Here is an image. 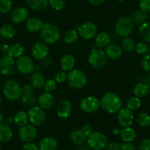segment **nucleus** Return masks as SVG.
<instances>
[{"mask_svg":"<svg viewBox=\"0 0 150 150\" xmlns=\"http://www.w3.org/2000/svg\"><path fill=\"white\" fill-rule=\"evenodd\" d=\"M133 25L134 22L132 17L129 16H123L116 21L115 31L116 34L120 37H128V35L132 32Z\"/></svg>","mask_w":150,"mask_h":150,"instance_id":"nucleus-6","label":"nucleus"},{"mask_svg":"<svg viewBox=\"0 0 150 150\" xmlns=\"http://www.w3.org/2000/svg\"><path fill=\"white\" fill-rule=\"evenodd\" d=\"M54 80L56 81V83H60V84L65 83L66 81H67V74H66L64 71H58L55 74Z\"/></svg>","mask_w":150,"mask_h":150,"instance_id":"nucleus-44","label":"nucleus"},{"mask_svg":"<svg viewBox=\"0 0 150 150\" xmlns=\"http://www.w3.org/2000/svg\"><path fill=\"white\" fill-rule=\"evenodd\" d=\"M24 50H25L22 44L19 43H16L9 47L8 50V55L14 59L18 58L23 55Z\"/></svg>","mask_w":150,"mask_h":150,"instance_id":"nucleus-25","label":"nucleus"},{"mask_svg":"<svg viewBox=\"0 0 150 150\" xmlns=\"http://www.w3.org/2000/svg\"><path fill=\"white\" fill-rule=\"evenodd\" d=\"M121 129L118 127H115L112 129V133L114 135H120Z\"/></svg>","mask_w":150,"mask_h":150,"instance_id":"nucleus-54","label":"nucleus"},{"mask_svg":"<svg viewBox=\"0 0 150 150\" xmlns=\"http://www.w3.org/2000/svg\"><path fill=\"white\" fill-rule=\"evenodd\" d=\"M141 66L144 70L150 71V54H146L141 59Z\"/></svg>","mask_w":150,"mask_h":150,"instance_id":"nucleus-45","label":"nucleus"},{"mask_svg":"<svg viewBox=\"0 0 150 150\" xmlns=\"http://www.w3.org/2000/svg\"><path fill=\"white\" fill-rule=\"evenodd\" d=\"M16 34L15 27L11 24H4L0 28V35L4 38H11Z\"/></svg>","mask_w":150,"mask_h":150,"instance_id":"nucleus-32","label":"nucleus"},{"mask_svg":"<svg viewBox=\"0 0 150 150\" xmlns=\"http://www.w3.org/2000/svg\"><path fill=\"white\" fill-rule=\"evenodd\" d=\"M72 111L71 103L67 99H62L57 105V115L59 118L66 119L70 116Z\"/></svg>","mask_w":150,"mask_h":150,"instance_id":"nucleus-16","label":"nucleus"},{"mask_svg":"<svg viewBox=\"0 0 150 150\" xmlns=\"http://www.w3.org/2000/svg\"><path fill=\"white\" fill-rule=\"evenodd\" d=\"M38 102L39 106L44 110L50 109L53 106L54 102V96L50 92H44L40 95L38 99Z\"/></svg>","mask_w":150,"mask_h":150,"instance_id":"nucleus-18","label":"nucleus"},{"mask_svg":"<svg viewBox=\"0 0 150 150\" xmlns=\"http://www.w3.org/2000/svg\"><path fill=\"white\" fill-rule=\"evenodd\" d=\"M134 120L133 112L129 108H122L118 114V122L122 127H130Z\"/></svg>","mask_w":150,"mask_h":150,"instance_id":"nucleus-15","label":"nucleus"},{"mask_svg":"<svg viewBox=\"0 0 150 150\" xmlns=\"http://www.w3.org/2000/svg\"><path fill=\"white\" fill-rule=\"evenodd\" d=\"M118 2H124V1H125V0H117Z\"/></svg>","mask_w":150,"mask_h":150,"instance_id":"nucleus-58","label":"nucleus"},{"mask_svg":"<svg viewBox=\"0 0 150 150\" xmlns=\"http://www.w3.org/2000/svg\"><path fill=\"white\" fill-rule=\"evenodd\" d=\"M27 5L34 11H42L49 5L48 0H26Z\"/></svg>","mask_w":150,"mask_h":150,"instance_id":"nucleus-26","label":"nucleus"},{"mask_svg":"<svg viewBox=\"0 0 150 150\" xmlns=\"http://www.w3.org/2000/svg\"><path fill=\"white\" fill-rule=\"evenodd\" d=\"M2 91L5 97L11 101L18 100L22 96V88L14 80H7L3 85Z\"/></svg>","mask_w":150,"mask_h":150,"instance_id":"nucleus-4","label":"nucleus"},{"mask_svg":"<svg viewBox=\"0 0 150 150\" xmlns=\"http://www.w3.org/2000/svg\"><path fill=\"white\" fill-rule=\"evenodd\" d=\"M149 93H150V88H149Z\"/></svg>","mask_w":150,"mask_h":150,"instance_id":"nucleus-60","label":"nucleus"},{"mask_svg":"<svg viewBox=\"0 0 150 150\" xmlns=\"http://www.w3.org/2000/svg\"><path fill=\"white\" fill-rule=\"evenodd\" d=\"M105 54L107 57L112 60H117L120 58L123 53L122 47L115 44H110L105 47Z\"/></svg>","mask_w":150,"mask_h":150,"instance_id":"nucleus-19","label":"nucleus"},{"mask_svg":"<svg viewBox=\"0 0 150 150\" xmlns=\"http://www.w3.org/2000/svg\"><path fill=\"white\" fill-rule=\"evenodd\" d=\"M140 10L149 13H150V0H141L140 2Z\"/></svg>","mask_w":150,"mask_h":150,"instance_id":"nucleus-46","label":"nucleus"},{"mask_svg":"<svg viewBox=\"0 0 150 150\" xmlns=\"http://www.w3.org/2000/svg\"><path fill=\"white\" fill-rule=\"evenodd\" d=\"M75 63V58L70 54H66L62 56L60 61V67L64 71H70L74 69Z\"/></svg>","mask_w":150,"mask_h":150,"instance_id":"nucleus-20","label":"nucleus"},{"mask_svg":"<svg viewBox=\"0 0 150 150\" xmlns=\"http://www.w3.org/2000/svg\"><path fill=\"white\" fill-rule=\"evenodd\" d=\"M56 88H57V83L55 80H52V79L47 80L44 86V91L46 92H50V93L55 90Z\"/></svg>","mask_w":150,"mask_h":150,"instance_id":"nucleus-42","label":"nucleus"},{"mask_svg":"<svg viewBox=\"0 0 150 150\" xmlns=\"http://www.w3.org/2000/svg\"><path fill=\"white\" fill-rule=\"evenodd\" d=\"M87 137L83 133L81 129H75L70 134V140L75 145H81L86 140Z\"/></svg>","mask_w":150,"mask_h":150,"instance_id":"nucleus-29","label":"nucleus"},{"mask_svg":"<svg viewBox=\"0 0 150 150\" xmlns=\"http://www.w3.org/2000/svg\"><path fill=\"white\" fill-rule=\"evenodd\" d=\"M29 122L34 126H41L46 122L47 116L44 109L40 106L31 107L27 111Z\"/></svg>","mask_w":150,"mask_h":150,"instance_id":"nucleus-8","label":"nucleus"},{"mask_svg":"<svg viewBox=\"0 0 150 150\" xmlns=\"http://www.w3.org/2000/svg\"><path fill=\"white\" fill-rule=\"evenodd\" d=\"M100 106L105 112L113 114L119 112L122 109V99L116 93L107 92L100 99Z\"/></svg>","mask_w":150,"mask_h":150,"instance_id":"nucleus-1","label":"nucleus"},{"mask_svg":"<svg viewBox=\"0 0 150 150\" xmlns=\"http://www.w3.org/2000/svg\"><path fill=\"white\" fill-rule=\"evenodd\" d=\"M88 146L93 150H103L109 144L108 138L104 133L100 132H92L87 137Z\"/></svg>","mask_w":150,"mask_h":150,"instance_id":"nucleus-5","label":"nucleus"},{"mask_svg":"<svg viewBox=\"0 0 150 150\" xmlns=\"http://www.w3.org/2000/svg\"><path fill=\"white\" fill-rule=\"evenodd\" d=\"M33 57L38 60H44L49 54V48L44 42H36L31 48Z\"/></svg>","mask_w":150,"mask_h":150,"instance_id":"nucleus-14","label":"nucleus"},{"mask_svg":"<svg viewBox=\"0 0 150 150\" xmlns=\"http://www.w3.org/2000/svg\"><path fill=\"white\" fill-rule=\"evenodd\" d=\"M16 62L10 56H5L0 60V73L4 76H11L16 71Z\"/></svg>","mask_w":150,"mask_h":150,"instance_id":"nucleus-11","label":"nucleus"},{"mask_svg":"<svg viewBox=\"0 0 150 150\" xmlns=\"http://www.w3.org/2000/svg\"><path fill=\"white\" fill-rule=\"evenodd\" d=\"M29 119H28V115H27V112H26L24 110H19L16 113V115L14 116L13 118V122L16 126L21 127L24 126L25 125H27V122H28Z\"/></svg>","mask_w":150,"mask_h":150,"instance_id":"nucleus-30","label":"nucleus"},{"mask_svg":"<svg viewBox=\"0 0 150 150\" xmlns=\"http://www.w3.org/2000/svg\"><path fill=\"white\" fill-rule=\"evenodd\" d=\"M16 69L23 74H30L35 69L33 60L27 56L22 55L16 60Z\"/></svg>","mask_w":150,"mask_h":150,"instance_id":"nucleus-12","label":"nucleus"},{"mask_svg":"<svg viewBox=\"0 0 150 150\" xmlns=\"http://www.w3.org/2000/svg\"><path fill=\"white\" fill-rule=\"evenodd\" d=\"M28 15V11L25 8L18 7L12 11L11 14V19L15 24H21L27 19Z\"/></svg>","mask_w":150,"mask_h":150,"instance_id":"nucleus-17","label":"nucleus"},{"mask_svg":"<svg viewBox=\"0 0 150 150\" xmlns=\"http://www.w3.org/2000/svg\"><path fill=\"white\" fill-rule=\"evenodd\" d=\"M139 34L146 42L150 43V22H144L139 27Z\"/></svg>","mask_w":150,"mask_h":150,"instance_id":"nucleus-34","label":"nucleus"},{"mask_svg":"<svg viewBox=\"0 0 150 150\" xmlns=\"http://www.w3.org/2000/svg\"><path fill=\"white\" fill-rule=\"evenodd\" d=\"M67 82L69 86L75 90L83 88L87 83L86 74L80 69H74L67 74Z\"/></svg>","mask_w":150,"mask_h":150,"instance_id":"nucleus-3","label":"nucleus"},{"mask_svg":"<svg viewBox=\"0 0 150 150\" xmlns=\"http://www.w3.org/2000/svg\"><path fill=\"white\" fill-rule=\"evenodd\" d=\"M89 3L93 6H98V5H101L103 3L106 2V0H88Z\"/></svg>","mask_w":150,"mask_h":150,"instance_id":"nucleus-53","label":"nucleus"},{"mask_svg":"<svg viewBox=\"0 0 150 150\" xmlns=\"http://www.w3.org/2000/svg\"><path fill=\"white\" fill-rule=\"evenodd\" d=\"M136 131L131 127H124L121 129L120 136L125 142H132L136 138Z\"/></svg>","mask_w":150,"mask_h":150,"instance_id":"nucleus-27","label":"nucleus"},{"mask_svg":"<svg viewBox=\"0 0 150 150\" xmlns=\"http://www.w3.org/2000/svg\"><path fill=\"white\" fill-rule=\"evenodd\" d=\"M37 129L34 125L27 124L21 127L18 130V137L23 142L29 143L34 141L37 137Z\"/></svg>","mask_w":150,"mask_h":150,"instance_id":"nucleus-13","label":"nucleus"},{"mask_svg":"<svg viewBox=\"0 0 150 150\" xmlns=\"http://www.w3.org/2000/svg\"><path fill=\"white\" fill-rule=\"evenodd\" d=\"M30 83H31L32 86L34 87V88L41 89L44 88L46 80L44 75L36 72V73L32 74L31 77H30Z\"/></svg>","mask_w":150,"mask_h":150,"instance_id":"nucleus-28","label":"nucleus"},{"mask_svg":"<svg viewBox=\"0 0 150 150\" xmlns=\"http://www.w3.org/2000/svg\"><path fill=\"white\" fill-rule=\"evenodd\" d=\"M13 130L11 126L8 123L2 122L0 124V141L1 142H8L13 138Z\"/></svg>","mask_w":150,"mask_h":150,"instance_id":"nucleus-22","label":"nucleus"},{"mask_svg":"<svg viewBox=\"0 0 150 150\" xmlns=\"http://www.w3.org/2000/svg\"><path fill=\"white\" fill-rule=\"evenodd\" d=\"M81 131L86 137H88L91 134V132H93V129H92V127L91 125L86 124V125H84L82 127Z\"/></svg>","mask_w":150,"mask_h":150,"instance_id":"nucleus-49","label":"nucleus"},{"mask_svg":"<svg viewBox=\"0 0 150 150\" xmlns=\"http://www.w3.org/2000/svg\"><path fill=\"white\" fill-rule=\"evenodd\" d=\"M21 101L24 106L33 107L37 102V99L34 95H23L21 97Z\"/></svg>","mask_w":150,"mask_h":150,"instance_id":"nucleus-39","label":"nucleus"},{"mask_svg":"<svg viewBox=\"0 0 150 150\" xmlns=\"http://www.w3.org/2000/svg\"><path fill=\"white\" fill-rule=\"evenodd\" d=\"M78 32L74 29H70L65 33L63 35V40L65 43L68 44H72L77 41L78 38Z\"/></svg>","mask_w":150,"mask_h":150,"instance_id":"nucleus-33","label":"nucleus"},{"mask_svg":"<svg viewBox=\"0 0 150 150\" xmlns=\"http://www.w3.org/2000/svg\"><path fill=\"white\" fill-rule=\"evenodd\" d=\"M135 42L132 38L129 37L124 38L123 40L121 42V47L122 50L126 52H131L135 50Z\"/></svg>","mask_w":150,"mask_h":150,"instance_id":"nucleus-36","label":"nucleus"},{"mask_svg":"<svg viewBox=\"0 0 150 150\" xmlns=\"http://www.w3.org/2000/svg\"><path fill=\"white\" fill-rule=\"evenodd\" d=\"M40 35L45 44H53L60 40L61 34L57 26L51 23H46L40 30Z\"/></svg>","mask_w":150,"mask_h":150,"instance_id":"nucleus-2","label":"nucleus"},{"mask_svg":"<svg viewBox=\"0 0 150 150\" xmlns=\"http://www.w3.org/2000/svg\"><path fill=\"white\" fill-rule=\"evenodd\" d=\"M110 42V37L106 32H101L96 35L95 38V44L97 48L103 49L109 45Z\"/></svg>","mask_w":150,"mask_h":150,"instance_id":"nucleus-24","label":"nucleus"},{"mask_svg":"<svg viewBox=\"0 0 150 150\" xmlns=\"http://www.w3.org/2000/svg\"><path fill=\"white\" fill-rule=\"evenodd\" d=\"M44 23L40 18H30L26 22V29L30 33H37L42 28Z\"/></svg>","mask_w":150,"mask_h":150,"instance_id":"nucleus-23","label":"nucleus"},{"mask_svg":"<svg viewBox=\"0 0 150 150\" xmlns=\"http://www.w3.org/2000/svg\"><path fill=\"white\" fill-rule=\"evenodd\" d=\"M78 34L85 40H91L98 34L97 27L92 22H86L77 27Z\"/></svg>","mask_w":150,"mask_h":150,"instance_id":"nucleus-10","label":"nucleus"},{"mask_svg":"<svg viewBox=\"0 0 150 150\" xmlns=\"http://www.w3.org/2000/svg\"><path fill=\"white\" fill-rule=\"evenodd\" d=\"M23 150H39V148L33 143L29 142L23 146Z\"/></svg>","mask_w":150,"mask_h":150,"instance_id":"nucleus-52","label":"nucleus"},{"mask_svg":"<svg viewBox=\"0 0 150 150\" xmlns=\"http://www.w3.org/2000/svg\"><path fill=\"white\" fill-rule=\"evenodd\" d=\"M49 5L55 11H61L65 7L64 0H48Z\"/></svg>","mask_w":150,"mask_h":150,"instance_id":"nucleus-41","label":"nucleus"},{"mask_svg":"<svg viewBox=\"0 0 150 150\" xmlns=\"http://www.w3.org/2000/svg\"><path fill=\"white\" fill-rule=\"evenodd\" d=\"M122 144L117 142H112L108 144L106 147V150H121Z\"/></svg>","mask_w":150,"mask_h":150,"instance_id":"nucleus-50","label":"nucleus"},{"mask_svg":"<svg viewBox=\"0 0 150 150\" xmlns=\"http://www.w3.org/2000/svg\"><path fill=\"white\" fill-rule=\"evenodd\" d=\"M137 123L143 127H150V116L146 112H141L137 116Z\"/></svg>","mask_w":150,"mask_h":150,"instance_id":"nucleus-37","label":"nucleus"},{"mask_svg":"<svg viewBox=\"0 0 150 150\" xmlns=\"http://www.w3.org/2000/svg\"><path fill=\"white\" fill-rule=\"evenodd\" d=\"M138 150H150V138H146L141 141Z\"/></svg>","mask_w":150,"mask_h":150,"instance_id":"nucleus-48","label":"nucleus"},{"mask_svg":"<svg viewBox=\"0 0 150 150\" xmlns=\"http://www.w3.org/2000/svg\"><path fill=\"white\" fill-rule=\"evenodd\" d=\"M8 49H9V46L8 45H7V44H4V45H2V50L3 52H8Z\"/></svg>","mask_w":150,"mask_h":150,"instance_id":"nucleus-55","label":"nucleus"},{"mask_svg":"<svg viewBox=\"0 0 150 150\" xmlns=\"http://www.w3.org/2000/svg\"><path fill=\"white\" fill-rule=\"evenodd\" d=\"M149 91V88L148 85L144 83H140L134 87L133 93L135 96L142 98L148 94Z\"/></svg>","mask_w":150,"mask_h":150,"instance_id":"nucleus-31","label":"nucleus"},{"mask_svg":"<svg viewBox=\"0 0 150 150\" xmlns=\"http://www.w3.org/2000/svg\"><path fill=\"white\" fill-rule=\"evenodd\" d=\"M141 103L142 102H141L140 98L137 97V96H132L128 99L127 102V108H129L132 111L136 110L141 106Z\"/></svg>","mask_w":150,"mask_h":150,"instance_id":"nucleus-38","label":"nucleus"},{"mask_svg":"<svg viewBox=\"0 0 150 150\" xmlns=\"http://www.w3.org/2000/svg\"><path fill=\"white\" fill-rule=\"evenodd\" d=\"M147 17H148V15H147L146 13L144 12L141 10H137L132 14V18L133 22H135L136 24H138V25H141L143 23L146 22Z\"/></svg>","mask_w":150,"mask_h":150,"instance_id":"nucleus-35","label":"nucleus"},{"mask_svg":"<svg viewBox=\"0 0 150 150\" xmlns=\"http://www.w3.org/2000/svg\"><path fill=\"white\" fill-rule=\"evenodd\" d=\"M2 99H1V96H0V108H1V106H2Z\"/></svg>","mask_w":150,"mask_h":150,"instance_id":"nucleus-57","label":"nucleus"},{"mask_svg":"<svg viewBox=\"0 0 150 150\" xmlns=\"http://www.w3.org/2000/svg\"><path fill=\"white\" fill-rule=\"evenodd\" d=\"M13 7L12 0H0V13H7Z\"/></svg>","mask_w":150,"mask_h":150,"instance_id":"nucleus-40","label":"nucleus"},{"mask_svg":"<svg viewBox=\"0 0 150 150\" xmlns=\"http://www.w3.org/2000/svg\"><path fill=\"white\" fill-rule=\"evenodd\" d=\"M3 121H4V116L0 112V124H2V122H3Z\"/></svg>","mask_w":150,"mask_h":150,"instance_id":"nucleus-56","label":"nucleus"},{"mask_svg":"<svg viewBox=\"0 0 150 150\" xmlns=\"http://www.w3.org/2000/svg\"><path fill=\"white\" fill-rule=\"evenodd\" d=\"M121 150H135V146L132 142H125L122 144Z\"/></svg>","mask_w":150,"mask_h":150,"instance_id":"nucleus-51","label":"nucleus"},{"mask_svg":"<svg viewBox=\"0 0 150 150\" xmlns=\"http://www.w3.org/2000/svg\"><path fill=\"white\" fill-rule=\"evenodd\" d=\"M1 142V141H0ZM0 149H1V143H0Z\"/></svg>","mask_w":150,"mask_h":150,"instance_id":"nucleus-59","label":"nucleus"},{"mask_svg":"<svg viewBox=\"0 0 150 150\" xmlns=\"http://www.w3.org/2000/svg\"><path fill=\"white\" fill-rule=\"evenodd\" d=\"M39 150H56L57 141L53 137H45L41 140L38 145Z\"/></svg>","mask_w":150,"mask_h":150,"instance_id":"nucleus-21","label":"nucleus"},{"mask_svg":"<svg viewBox=\"0 0 150 150\" xmlns=\"http://www.w3.org/2000/svg\"><path fill=\"white\" fill-rule=\"evenodd\" d=\"M100 107V100L94 96H88L83 98L80 103V108L86 113H92L98 110Z\"/></svg>","mask_w":150,"mask_h":150,"instance_id":"nucleus-9","label":"nucleus"},{"mask_svg":"<svg viewBox=\"0 0 150 150\" xmlns=\"http://www.w3.org/2000/svg\"><path fill=\"white\" fill-rule=\"evenodd\" d=\"M34 87L31 84L24 85L22 87L23 95H33L34 93Z\"/></svg>","mask_w":150,"mask_h":150,"instance_id":"nucleus-47","label":"nucleus"},{"mask_svg":"<svg viewBox=\"0 0 150 150\" xmlns=\"http://www.w3.org/2000/svg\"><path fill=\"white\" fill-rule=\"evenodd\" d=\"M107 55L105 51L99 48H93L88 55V63L94 69H100L106 65Z\"/></svg>","mask_w":150,"mask_h":150,"instance_id":"nucleus-7","label":"nucleus"},{"mask_svg":"<svg viewBox=\"0 0 150 150\" xmlns=\"http://www.w3.org/2000/svg\"><path fill=\"white\" fill-rule=\"evenodd\" d=\"M135 50L138 54H144L148 51V45L145 42H138V44H135Z\"/></svg>","mask_w":150,"mask_h":150,"instance_id":"nucleus-43","label":"nucleus"}]
</instances>
